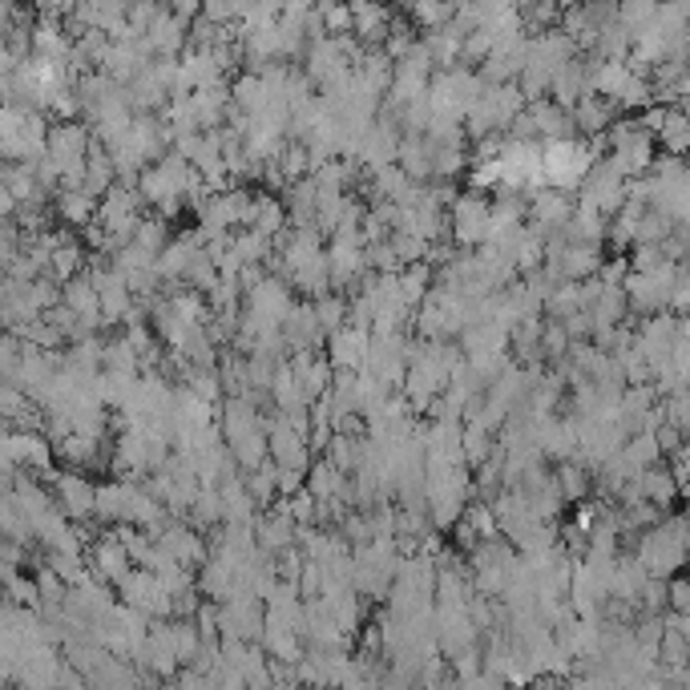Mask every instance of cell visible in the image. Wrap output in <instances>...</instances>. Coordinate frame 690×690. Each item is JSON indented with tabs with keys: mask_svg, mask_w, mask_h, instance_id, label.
Wrapping results in <instances>:
<instances>
[{
	"mask_svg": "<svg viewBox=\"0 0 690 690\" xmlns=\"http://www.w3.org/2000/svg\"><path fill=\"white\" fill-rule=\"evenodd\" d=\"M634 558L642 570L658 582H675L678 570L690 566V513L682 518H663L654 530H646L634 545Z\"/></svg>",
	"mask_w": 690,
	"mask_h": 690,
	"instance_id": "cell-1",
	"label": "cell"
},
{
	"mask_svg": "<svg viewBox=\"0 0 690 690\" xmlns=\"http://www.w3.org/2000/svg\"><path fill=\"white\" fill-rule=\"evenodd\" d=\"M525 109H530V102H525L518 81H509V85H485L480 102L468 109V118H465L468 142L477 146V142H485L492 133H509V126H513Z\"/></svg>",
	"mask_w": 690,
	"mask_h": 690,
	"instance_id": "cell-2",
	"label": "cell"
},
{
	"mask_svg": "<svg viewBox=\"0 0 690 690\" xmlns=\"http://www.w3.org/2000/svg\"><path fill=\"white\" fill-rule=\"evenodd\" d=\"M594 166L597 154L585 138L554 142V146H545V187L561 190V194H578Z\"/></svg>",
	"mask_w": 690,
	"mask_h": 690,
	"instance_id": "cell-3",
	"label": "cell"
},
{
	"mask_svg": "<svg viewBox=\"0 0 690 690\" xmlns=\"http://www.w3.org/2000/svg\"><path fill=\"white\" fill-rule=\"evenodd\" d=\"M606 138H610L614 166H618V170H622L630 182H638V178H651L658 154H654V133L642 130V121H638V118H618V121H614V130L606 133Z\"/></svg>",
	"mask_w": 690,
	"mask_h": 690,
	"instance_id": "cell-4",
	"label": "cell"
},
{
	"mask_svg": "<svg viewBox=\"0 0 690 690\" xmlns=\"http://www.w3.org/2000/svg\"><path fill=\"white\" fill-rule=\"evenodd\" d=\"M678 266L682 263H663L658 271H651V275H634V271H630V279H626V299H630V311H634V316L651 319V316L670 311Z\"/></svg>",
	"mask_w": 690,
	"mask_h": 690,
	"instance_id": "cell-5",
	"label": "cell"
},
{
	"mask_svg": "<svg viewBox=\"0 0 690 690\" xmlns=\"http://www.w3.org/2000/svg\"><path fill=\"white\" fill-rule=\"evenodd\" d=\"M489 218H492V199H489V194H477V190L461 194V199H456V206L449 211L452 242H456L461 251H480V247L489 242Z\"/></svg>",
	"mask_w": 690,
	"mask_h": 690,
	"instance_id": "cell-6",
	"label": "cell"
},
{
	"mask_svg": "<svg viewBox=\"0 0 690 690\" xmlns=\"http://www.w3.org/2000/svg\"><path fill=\"white\" fill-rule=\"evenodd\" d=\"M578 202H585V206L602 211L606 218H614V214L630 202V178L614 166V158H602L594 170H590V178L582 182V190H578Z\"/></svg>",
	"mask_w": 690,
	"mask_h": 690,
	"instance_id": "cell-7",
	"label": "cell"
},
{
	"mask_svg": "<svg viewBox=\"0 0 690 690\" xmlns=\"http://www.w3.org/2000/svg\"><path fill=\"white\" fill-rule=\"evenodd\" d=\"M118 597H121V606L146 614V618H154V622H158V618L162 622H170V614H178V602L166 594V585H162L158 573H150V570H133L130 578L118 585Z\"/></svg>",
	"mask_w": 690,
	"mask_h": 690,
	"instance_id": "cell-8",
	"label": "cell"
},
{
	"mask_svg": "<svg viewBox=\"0 0 690 690\" xmlns=\"http://www.w3.org/2000/svg\"><path fill=\"white\" fill-rule=\"evenodd\" d=\"M266 440H271V461L279 468H299V473H311L316 465V452H311V440L307 432L292 425V416L275 412V420L266 425Z\"/></svg>",
	"mask_w": 690,
	"mask_h": 690,
	"instance_id": "cell-9",
	"label": "cell"
},
{
	"mask_svg": "<svg viewBox=\"0 0 690 690\" xmlns=\"http://www.w3.org/2000/svg\"><path fill=\"white\" fill-rule=\"evenodd\" d=\"M678 340H682V319L663 311V316H651L638 328L634 347L642 352V359L651 364V372H663L666 364H670V356H675Z\"/></svg>",
	"mask_w": 690,
	"mask_h": 690,
	"instance_id": "cell-10",
	"label": "cell"
},
{
	"mask_svg": "<svg viewBox=\"0 0 690 690\" xmlns=\"http://www.w3.org/2000/svg\"><path fill=\"white\" fill-rule=\"evenodd\" d=\"M4 465H16V468H28V473H53V452L57 444L45 432H16V428H4Z\"/></svg>",
	"mask_w": 690,
	"mask_h": 690,
	"instance_id": "cell-11",
	"label": "cell"
},
{
	"mask_svg": "<svg viewBox=\"0 0 690 690\" xmlns=\"http://www.w3.org/2000/svg\"><path fill=\"white\" fill-rule=\"evenodd\" d=\"M53 497L57 504L66 509V518L73 521V525H90V521L97 518V485L85 477V473H73V468L57 473Z\"/></svg>",
	"mask_w": 690,
	"mask_h": 690,
	"instance_id": "cell-12",
	"label": "cell"
},
{
	"mask_svg": "<svg viewBox=\"0 0 690 690\" xmlns=\"http://www.w3.org/2000/svg\"><path fill=\"white\" fill-rule=\"evenodd\" d=\"M573 211H578V199L573 194H561V190H537L530 199V223L545 235H561L566 226L573 223Z\"/></svg>",
	"mask_w": 690,
	"mask_h": 690,
	"instance_id": "cell-13",
	"label": "cell"
},
{
	"mask_svg": "<svg viewBox=\"0 0 690 690\" xmlns=\"http://www.w3.org/2000/svg\"><path fill=\"white\" fill-rule=\"evenodd\" d=\"M90 549H94V561H90V566H94V578H97V582H114V585H121L133 570H138V566H133V558H130V549H126V545L118 542V533H114V530L102 533V537H97V542L90 545Z\"/></svg>",
	"mask_w": 690,
	"mask_h": 690,
	"instance_id": "cell-14",
	"label": "cell"
},
{
	"mask_svg": "<svg viewBox=\"0 0 690 690\" xmlns=\"http://www.w3.org/2000/svg\"><path fill=\"white\" fill-rule=\"evenodd\" d=\"M368 352H372V332L344 328V332L328 335V359L335 372H364L368 368Z\"/></svg>",
	"mask_w": 690,
	"mask_h": 690,
	"instance_id": "cell-15",
	"label": "cell"
},
{
	"mask_svg": "<svg viewBox=\"0 0 690 690\" xmlns=\"http://www.w3.org/2000/svg\"><path fill=\"white\" fill-rule=\"evenodd\" d=\"M158 545L166 549V554H170L174 561H178V566H187V570H194V566H206V561H211V554H206V549H211V545H206V537H202L199 530H190L187 521H178V518L170 521V530L162 533Z\"/></svg>",
	"mask_w": 690,
	"mask_h": 690,
	"instance_id": "cell-16",
	"label": "cell"
},
{
	"mask_svg": "<svg viewBox=\"0 0 690 690\" xmlns=\"http://www.w3.org/2000/svg\"><path fill=\"white\" fill-rule=\"evenodd\" d=\"M283 340L292 347V356L295 352H319V347L328 344V332L319 328L316 304H295V311L283 323Z\"/></svg>",
	"mask_w": 690,
	"mask_h": 690,
	"instance_id": "cell-17",
	"label": "cell"
},
{
	"mask_svg": "<svg viewBox=\"0 0 690 690\" xmlns=\"http://www.w3.org/2000/svg\"><path fill=\"white\" fill-rule=\"evenodd\" d=\"M400 170L408 174L412 182H437V146L428 142L425 133H404V142H400Z\"/></svg>",
	"mask_w": 690,
	"mask_h": 690,
	"instance_id": "cell-18",
	"label": "cell"
},
{
	"mask_svg": "<svg viewBox=\"0 0 690 690\" xmlns=\"http://www.w3.org/2000/svg\"><path fill=\"white\" fill-rule=\"evenodd\" d=\"M530 118H533V130H537V142H542V146H554V142H570V138H578L573 114L570 109H561L554 97L530 106Z\"/></svg>",
	"mask_w": 690,
	"mask_h": 690,
	"instance_id": "cell-19",
	"label": "cell"
},
{
	"mask_svg": "<svg viewBox=\"0 0 690 690\" xmlns=\"http://www.w3.org/2000/svg\"><path fill=\"white\" fill-rule=\"evenodd\" d=\"M622 118L618 114V106L614 102H606V97L597 94H585L582 102H578V109H573V126H578V138H606V133L614 130V121Z\"/></svg>",
	"mask_w": 690,
	"mask_h": 690,
	"instance_id": "cell-20",
	"label": "cell"
},
{
	"mask_svg": "<svg viewBox=\"0 0 690 690\" xmlns=\"http://www.w3.org/2000/svg\"><path fill=\"white\" fill-rule=\"evenodd\" d=\"M292 372L304 380L307 396H311V400L328 396V392H332V384H335L332 359L319 356V352H295V356H292Z\"/></svg>",
	"mask_w": 690,
	"mask_h": 690,
	"instance_id": "cell-21",
	"label": "cell"
},
{
	"mask_svg": "<svg viewBox=\"0 0 690 690\" xmlns=\"http://www.w3.org/2000/svg\"><path fill=\"white\" fill-rule=\"evenodd\" d=\"M146 40L158 57H178L190 49V25H182V21L174 16V9H162V16L150 25Z\"/></svg>",
	"mask_w": 690,
	"mask_h": 690,
	"instance_id": "cell-22",
	"label": "cell"
},
{
	"mask_svg": "<svg viewBox=\"0 0 690 690\" xmlns=\"http://www.w3.org/2000/svg\"><path fill=\"white\" fill-rule=\"evenodd\" d=\"M271 400H275V412L283 416H299V412H311L316 400L307 396L304 380L292 372V364H279V372H275V384H271Z\"/></svg>",
	"mask_w": 690,
	"mask_h": 690,
	"instance_id": "cell-23",
	"label": "cell"
},
{
	"mask_svg": "<svg viewBox=\"0 0 690 690\" xmlns=\"http://www.w3.org/2000/svg\"><path fill=\"white\" fill-rule=\"evenodd\" d=\"M247 230H259L263 239H279L283 230H292V214H287V202L283 199H271V194H259L254 199V211H251V223Z\"/></svg>",
	"mask_w": 690,
	"mask_h": 690,
	"instance_id": "cell-24",
	"label": "cell"
},
{
	"mask_svg": "<svg viewBox=\"0 0 690 690\" xmlns=\"http://www.w3.org/2000/svg\"><path fill=\"white\" fill-rule=\"evenodd\" d=\"M78 40L69 37L61 21H33V53L49 61H69Z\"/></svg>",
	"mask_w": 690,
	"mask_h": 690,
	"instance_id": "cell-25",
	"label": "cell"
},
{
	"mask_svg": "<svg viewBox=\"0 0 690 690\" xmlns=\"http://www.w3.org/2000/svg\"><path fill=\"white\" fill-rule=\"evenodd\" d=\"M646 585H651V573L642 570V561H638L634 554H630V558H618V570H614V602H626V606L638 610Z\"/></svg>",
	"mask_w": 690,
	"mask_h": 690,
	"instance_id": "cell-26",
	"label": "cell"
},
{
	"mask_svg": "<svg viewBox=\"0 0 690 690\" xmlns=\"http://www.w3.org/2000/svg\"><path fill=\"white\" fill-rule=\"evenodd\" d=\"M638 489H642V501H651L654 509H670V504L682 497V485L675 480L670 465H654L638 477Z\"/></svg>",
	"mask_w": 690,
	"mask_h": 690,
	"instance_id": "cell-27",
	"label": "cell"
},
{
	"mask_svg": "<svg viewBox=\"0 0 690 690\" xmlns=\"http://www.w3.org/2000/svg\"><path fill=\"white\" fill-rule=\"evenodd\" d=\"M634 66L630 61H594V81H590V90L597 97H606V102H618L626 94V85L634 81Z\"/></svg>",
	"mask_w": 690,
	"mask_h": 690,
	"instance_id": "cell-28",
	"label": "cell"
},
{
	"mask_svg": "<svg viewBox=\"0 0 690 690\" xmlns=\"http://www.w3.org/2000/svg\"><path fill=\"white\" fill-rule=\"evenodd\" d=\"M114 187H118V166L109 158V150L94 138V154H90V166H85V194L102 202Z\"/></svg>",
	"mask_w": 690,
	"mask_h": 690,
	"instance_id": "cell-29",
	"label": "cell"
},
{
	"mask_svg": "<svg viewBox=\"0 0 690 690\" xmlns=\"http://www.w3.org/2000/svg\"><path fill=\"white\" fill-rule=\"evenodd\" d=\"M57 214H61V223L66 226H94L97 223V211H102V202L90 199L85 190H57V199H53Z\"/></svg>",
	"mask_w": 690,
	"mask_h": 690,
	"instance_id": "cell-30",
	"label": "cell"
},
{
	"mask_svg": "<svg viewBox=\"0 0 690 690\" xmlns=\"http://www.w3.org/2000/svg\"><path fill=\"white\" fill-rule=\"evenodd\" d=\"M602 266H606L602 247H570L558 271L566 275V283H585V279H597V275H602Z\"/></svg>",
	"mask_w": 690,
	"mask_h": 690,
	"instance_id": "cell-31",
	"label": "cell"
},
{
	"mask_svg": "<svg viewBox=\"0 0 690 690\" xmlns=\"http://www.w3.org/2000/svg\"><path fill=\"white\" fill-rule=\"evenodd\" d=\"M428 53L437 61L440 73H449V69H461V57H465V37L456 33V28H440V33H428L425 37Z\"/></svg>",
	"mask_w": 690,
	"mask_h": 690,
	"instance_id": "cell-32",
	"label": "cell"
},
{
	"mask_svg": "<svg viewBox=\"0 0 690 690\" xmlns=\"http://www.w3.org/2000/svg\"><path fill=\"white\" fill-rule=\"evenodd\" d=\"M554 477H558L566 504H582V501H590V492H594V473H590L585 465H578V461L554 465Z\"/></svg>",
	"mask_w": 690,
	"mask_h": 690,
	"instance_id": "cell-33",
	"label": "cell"
},
{
	"mask_svg": "<svg viewBox=\"0 0 690 690\" xmlns=\"http://www.w3.org/2000/svg\"><path fill=\"white\" fill-rule=\"evenodd\" d=\"M658 142H663V154H670V158H687L690 154V109L670 106V118H666Z\"/></svg>",
	"mask_w": 690,
	"mask_h": 690,
	"instance_id": "cell-34",
	"label": "cell"
},
{
	"mask_svg": "<svg viewBox=\"0 0 690 690\" xmlns=\"http://www.w3.org/2000/svg\"><path fill=\"white\" fill-rule=\"evenodd\" d=\"M432 287H437V283H432V266L428 263H416V266H408V271H400V295H404V304H408L412 311L425 307Z\"/></svg>",
	"mask_w": 690,
	"mask_h": 690,
	"instance_id": "cell-35",
	"label": "cell"
},
{
	"mask_svg": "<svg viewBox=\"0 0 690 690\" xmlns=\"http://www.w3.org/2000/svg\"><path fill=\"white\" fill-rule=\"evenodd\" d=\"M630 53H634V37L614 21V25L602 28V37H597L590 57H594V61H630Z\"/></svg>",
	"mask_w": 690,
	"mask_h": 690,
	"instance_id": "cell-36",
	"label": "cell"
},
{
	"mask_svg": "<svg viewBox=\"0 0 690 690\" xmlns=\"http://www.w3.org/2000/svg\"><path fill=\"white\" fill-rule=\"evenodd\" d=\"M658 9H663V4H651V0L622 4V9H618V25H622L634 40H642L654 25H658Z\"/></svg>",
	"mask_w": 690,
	"mask_h": 690,
	"instance_id": "cell-37",
	"label": "cell"
},
{
	"mask_svg": "<svg viewBox=\"0 0 690 690\" xmlns=\"http://www.w3.org/2000/svg\"><path fill=\"white\" fill-rule=\"evenodd\" d=\"M247 489H251V497H254L259 509H275V497H279V465H275V461H266L263 468L247 473Z\"/></svg>",
	"mask_w": 690,
	"mask_h": 690,
	"instance_id": "cell-38",
	"label": "cell"
},
{
	"mask_svg": "<svg viewBox=\"0 0 690 690\" xmlns=\"http://www.w3.org/2000/svg\"><path fill=\"white\" fill-rule=\"evenodd\" d=\"M316 316H319V328L328 335H335V332H344L347 328V319H352V299L347 295H323L316 304Z\"/></svg>",
	"mask_w": 690,
	"mask_h": 690,
	"instance_id": "cell-39",
	"label": "cell"
},
{
	"mask_svg": "<svg viewBox=\"0 0 690 690\" xmlns=\"http://www.w3.org/2000/svg\"><path fill=\"white\" fill-rule=\"evenodd\" d=\"M106 372H114V376H142V359H138V352L130 347V340H126V335H118V340H106Z\"/></svg>",
	"mask_w": 690,
	"mask_h": 690,
	"instance_id": "cell-40",
	"label": "cell"
},
{
	"mask_svg": "<svg viewBox=\"0 0 690 690\" xmlns=\"http://www.w3.org/2000/svg\"><path fill=\"white\" fill-rule=\"evenodd\" d=\"M49 275H53L61 287H66V283H73L78 275H85V247H81V242H69V247H61V251L53 254Z\"/></svg>",
	"mask_w": 690,
	"mask_h": 690,
	"instance_id": "cell-41",
	"label": "cell"
},
{
	"mask_svg": "<svg viewBox=\"0 0 690 690\" xmlns=\"http://www.w3.org/2000/svg\"><path fill=\"white\" fill-rule=\"evenodd\" d=\"M578 311H585V299H582V283H566V287H558L554 292V299L545 304V316L558 319V323H566V319H573Z\"/></svg>",
	"mask_w": 690,
	"mask_h": 690,
	"instance_id": "cell-42",
	"label": "cell"
},
{
	"mask_svg": "<svg viewBox=\"0 0 690 690\" xmlns=\"http://www.w3.org/2000/svg\"><path fill=\"white\" fill-rule=\"evenodd\" d=\"M408 16L412 25H425V33H440V28H449L456 21V4H428V0H420V4L408 9Z\"/></svg>",
	"mask_w": 690,
	"mask_h": 690,
	"instance_id": "cell-43",
	"label": "cell"
},
{
	"mask_svg": "<svg viewBox=\"0 0 690 690\" xmlns=\"http://www.w3.org/2000/svg\"><path fill=\"white\" fill-rule=\"evenodd\" d=\"M542 352H545V359H554V364H566V359H570L573 340H570V332H566V323H558V319H545Z\"/></svg>",
	"mask_w": 690,
	"mask_h": 690,
	"instance_id": "cell-44",
	"label": "cell"
},
{
	"mask_svg": "<svg viewBox=\"0 0 690 690\" xmlns=\"http://www.w3.org/2000/svg\"><path fill=\"white\" fill-rule=\"evenodd\" d=\"M138 247H142V251H150V254H158L162 259V251H166V247H170V223H166V218H158V214H150L146 223H142V230H138Z\"/></svg>",
	"mask_w": 690,
	"mask_h": 690,
	"instance_id": "cell-45",
	"label": "cell"
},
{
	"mask_svg": "<svg viewBox=\"0 0 690 690\" xmlns=\"http://www.w3.org/2000/svg\"><path fill=\"white\" fill-rule=\"evenodd\" d=\"M319 16H323V28H328V37H352V33H356V16H352V4H319Z\"/></svg>",
	"mask_w": 690,
	"mask_h": 690,
	"instance_id": "cell-46",
	"label": "cell"
},
{
	"mask_svg": "<svg viewBox=\"0 0 690 690\" xmlns=\"http://www.w3.org/2000/svg\"><path fill=\"white\" fill-rule=\"evenodd\" d=\"M468 190H477V194H497V190H501V162H473V170H468Z\"/></svg>",
	"mask_w": 690,
	"mask_h": 690,
	"instance_id": "cell-47",
	"label": "cell"
},
{
	"mask_svg": "<svg viewBox=\"0 0 690 690\" xmlns=\"http://www.w3.org/2000/svg\"><path fill=\"white\" fill-rule=\"evenodd\" d=\"M663 412H666V425L682 428V432H687V440H690V392L666 396V400H663Z\"/></svg>",
	"mask_w": 690,
	"mask_h": 690,
	"instance_id": "cell-48",
	"label": "cell"
},
{
	"mask_svg": "<svg viewBox=\"0 0 690 690\" xmlns=\"http://www.w3.org/2000/svg\"><path fill=\"white\" fill-rule=\"evenodd\" d=\"M666 259H663V247H634L630 251V271L634 275H651V271H658Z\"/></svg>",
	"mask_w": 690,
	"mask_h": 690,
	"instance_id": "cell-49",
	"label": "cell"
},
{
	"mask_svg": "<svg viewBox=\"0 0 690 690\" xmlns=\"http://www.w3.org/2000/svg\"><path fill=\"white\" fill-rule=\"evenodd\" d=\"M670 316L678 319L690 316V263L678 266V283H675V295H670Z\"/></svg>",
	"mask_w": 690,
	"mask_h": 690,
	"instance_id": "cell-50",
	"label": "cell"
},
{
	"mask_svg": "<svg viewBox=\"0 0 690 690\" xmlns=\"http://www.w3.org/2000/svg\"><path fill=\"white\" fill-rule=\"evenodd\" d=\"M658 449H663V456H678V452L687 449V432L682 428H675V425H658Z\"/></svg>",
	"mask_w": 690,
	"mask_h": 690,
	"instance_id": "cell-51",
	"label": "cell"
},
{
	"mask_svg": "<svg viewBox=\"0 0 690 690\" xmlns=\"http://www.w3.org/2000/svg\"><path fill=\"white\" fill-rule=\"evenodd\" d=\"M566 332H570L573 344H585V340L594 335V316H590V311H578L573 319H566Z\"/></svg>",
	"mask_w": 690,
	"mask_h": 690,
	"instance_id": "cell-52",
	"label": "cell"
},
{
	"mask_svg": "<svg viewBox=\"0 0 690 690\" xmlns=\"http://www.w3.org/2000/svg\"><path fill=\"white\" fill-rule=\"evenodd\" d=\"M670 610L690 614V578H675L670 582Z\"/></svg>",
	"mask_w": 690,
	"mask_h": 690,
	"instance_id": "cell-53",
	"label": "cell"
},
{
	"mask_svg": "<svg viewBox=\"0 0 690 690\" xmlns=\"http://www.w3.org/2000/svg\"><path fill=\"white\" fill-rule=\"evenodd\" d=\"M666 118H670V106H651L646 114H638V121H642V130L646 133H663V126H666Z\"/></svg>",
	"mask_w": 690,
	"mask_h": 690,
	"instance_id": "cell-54",
	"label": "cell"
},
{
	"mask_svg": "<svg viewBox=\"0 0 690 690\" xmlns=\"http://www.w3.org/2000/svg\"><path fill=\"white\" fill-rule=\"evenodd\" d=\"M682 340H687V344H690V316L682 319Z\"/></svg>",
	"mask_w": 690,
	"mask_h": 690,
	"instance_id": "cell-55",
	"label": "cell"
},
{
	"mask_svg": "<svg viewBox=\"0 0 690 690\" xmlns=\"http://www.w3.org/2000/svg\"><path fill=\"white\" fill-rule=\"evenodd\" d=\"M682 501H687V504H690V485H682Z\"/></svg>",
	"mask_w": 690,
	"mask_h": 690,
	"instance_id": "cell-56",
	"label": "cell"
}]
</instances>
